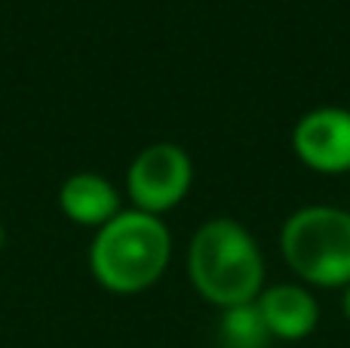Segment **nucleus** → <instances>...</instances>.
<instances>
[{"label":"nucleus","mask_w":350,"mask_h":348,"mask_svg":"<svg viewBox=\"0 0 350 348\" xmlns=\"http://www.w3.org/2000/svg\"><path fill=\"white\" fill-rule=\"evenodd\" d=\"M170 256L172 234L160 216L120 210L92 238L90 271L108 293L133 296L163 277Z\"/></svg>","instance_id":"nucleus-1"},{"label":"nucleus","mask_w":350,"mask_h":348,"mask_svg":"<svg viewBox=\"0 0 350 348\" xmlns=\"http://www.w3.org/2000/svg\"><path fill=\"white\" fill-rule=\"evenodd\" d=\"M187 275L206 302L234 308L255 302L265 290V259L255 238L237 219H209L187 247Z\"/></svg>","instance_id":"nucleus-2"},{"label":"nucleus","mask_w":350,"mask_h":348,"mask_svg":"<svg viewBox=\"0 0 350 348\" xmlns=\"http://www.w3.org/2000/svg\"><path fill=\"white\" fill-rule=\"evenodd\" d=\"M283 259L310 287L350 284V213L341 207H301L280 232Z\"/></svg>","instance_id":"nucleus-3"},{"label":"nucleus","mask_w":350,"mask_h":348,"mask_svg":"<svg viewBox=\"0 0 350 348\" xmlns=\"http://www.w3.org/2000/svg\"><path fill=\"white\" fill-rule=\"evenodd\" d=\"M193 182V164L187 151L175 142H154L142 148L126 170V195L133 210L160 216L178 207Z\"/></svg>","instance_id":"nucleus-4"},{"label":"nucleus","mask_w":350,"mask_h":348,"mask_svg":"<svg viewBox=\"0 0 350 348\" xmlns=\"http://www.w3.org/2000/svg\"><path fill=\"white\" fill-rule=\"evenodd\" d=\"M292 151L314 173H350V111L314 108L292 129Z\"/></svg>","instance_id":"nucleus-5"},{"label":"nucleus","mask_w":350,"mask_h":348,"mask_svg":"<svg viewBox=\"0 0 350 348\" xmlns=\"http://www.w3.org/2000/svg\"><path fill=\"white\" fill-rule=\"evenodd\" d=\"M255 306H258L271 336L286 339V343L310 336L320 321V306L301 284H277V287L261 290Z\"/></svg>","instance_id":"nucleus-6"},{"label":"nucleus","mask_w":350,"mask_h":348,"mask_svg":"<svg viewBox=\"0 0 350 348\" xmlns=\"http://www.w3.org/2000/svg\"><path fill=\"white\" fill-rule=\"evenodd\" d=\"M59 210L83 228H102L120 213V195L98 173H74L59 188Z\"/></svg>","instance_id":"nucleus-7"},{"label":"nucleus","mask_w":350,"mask_h":348,"mask_svg":"<svg viewBox=\"0 0 350 348\" xmlns=\"http://www.w3.org/2000/svg\"><path fill=\"white\" fill-rule=\"evenodd\" d=\"M271 339L273 336L255 302L221 308V321H218V345L221 348H267Z\"/></svg>","instance_id":"nucleus-8"},{"label":"nucleus","mask_w":350,"mask_h":348,"mask_svg":"<svg viewBox=\"0 0 350 348\" xmlns=\"http://www.w3.org/2000/svg\"><path fill=\"white\" fill-rule=\"evenodd\" d=\"M341 312L350 321V284H345V296H341Z\"/></svg>","instance_id":"nucleus-9"},{"label":"nucleus","mask_w":350,"mask_h":348,"mask_svg":"<svg viewBox=\"0 0 350 348\" xmlns=\"http://www.w3.org/2000/svg\"><path fill=\"white\" fill-rule=\"evenodd\" d=\"M3 247H6V228H3V222H0V253H3Z\"/></svg>","instance_id":"nucleus-10"}]
</instances>
